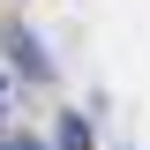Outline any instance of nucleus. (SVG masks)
<instances>
[{
    "label": "nucleus",
    "mask_w": 150,
    "mask_h": 150,
    "mask_svg": "<svg viewBox=\"0 0 150 150\" xmlns=\"http://www.w3.org/2000/svg\"><path fill=\"white\" fill-rule=\"evenodd\" d=\"M53 150H98L90 120H83V112H68V120H60V135H53Z\"/></svg>",
    "instance_id": "1"
},
{
    "label": "nucleus",
    "mask_w": 150,
    "mask_h": 150,
    "mask_svg": "<svg viewBox=\"0 0 150 150\" xmlns=\"http://www.w3.org/2000/svg\"><path fill=\"white\" fill-rule=\"evenodd\" d=\"M8 150H45V143H30V135H23V143H8Z\"/></svg>",
    "instance_id": "2"
}]
</instances>
